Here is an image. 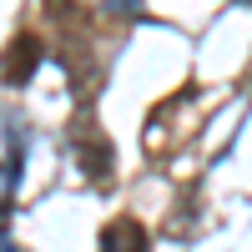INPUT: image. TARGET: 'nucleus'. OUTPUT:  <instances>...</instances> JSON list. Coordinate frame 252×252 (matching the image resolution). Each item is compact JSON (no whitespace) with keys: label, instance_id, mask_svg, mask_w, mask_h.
Wrapping results in <instances>:
<instances>
[{"label":"nucleus","instance_id":"obj_1","mask_svg":"<svg viewBox=\"0 0 252 252\" xmlns=\"http://www.w3.org/2000/svg\"><path fill=\"white\" fill-rule=\"evenodd\" d=\"M35 66H40V40L35 35H15V46L5 51V61H0L5 81L10 86H26V81L35 76Z\"/></svg>","mask_w":252,"mask_h":252},{"label":"nucleus","instance_id":"obj_2","mask_svg":"<svg viewBox=\"0 0 252 252\" xmlns=\"http://www.w3.org/2000/svg\"><path fill=\"white\" fill-rule=\"evenodd\" d=\"M101 252H146V232H141V222L116 217L106 232H101Z\"/></svg>","mask_w":252,"mask_h":252},{"label":"nucleus","instance_id":"obj_3","mask_svg":"<svg viewBox=\"0 0 252 252\" xmlns=\"http://www.w3.org/2000/svg\"><path fill=\"white\" fill-rule=\"evenodd\" d=\"M141 0H111V10H136Z\"/></svg>","mask_w":252,"mask_h":252}]
</instances>
